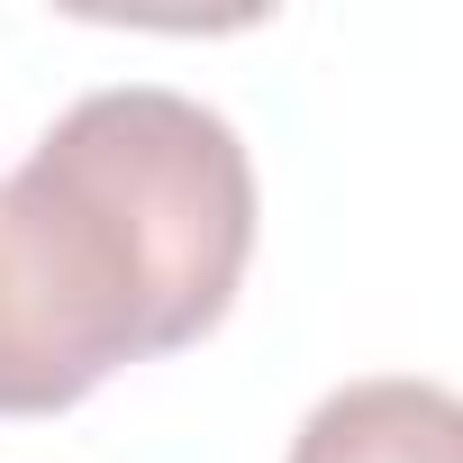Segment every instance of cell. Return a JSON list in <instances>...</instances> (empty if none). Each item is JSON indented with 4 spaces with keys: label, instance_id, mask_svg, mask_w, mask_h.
<instances>
[{
    "label": "cell",
    "instance_id": "6da1fadb",
    "mask_svg": "<svg viewBox=\"0 0 463 463\" xmlns=\"http://www.w3.org/2000/svg\"><path fill=\"white\" fill-rule=\"evenodd\" d=\"M255 264V155L164 82L82 91L0 173V418L200 345Z\"/></svg>",
    "mask_w": 463,
    "mask_h": 463
},
{
    "label": "cell",
    "instance_id": "7a4b0ae2",
    "mask_svg": "<svg viewBox=\"0 0 463 463\" xmlns=\"http://www.w3.org/2000/svg\"><path fill=\"white\" fill-rule=\"evenodd\" d=\"M291 463H463V391L418 373H364L300 418Z\"/></svg>",
    "mask_w": 463,
    "mask_h": 463
}]
</instances>
